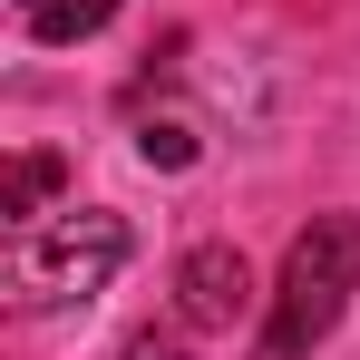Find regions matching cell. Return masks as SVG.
<instances>
[{"label":"cell","mask_w":360,"mask_h":360,"mask_svg":"<svg viewBox=\"0 0 360 360\" xmlns=\"http://www.w3.org/2000/svg\"><path fill=\"white\" fill-rule=\"evenodd\" d=\"M360 292V214H311L283 253V283H273V321H263V341L253 360H311L331 341V321L351 311Z\"/></svg>","instance_id":"1"},{"label":"cell","mask_w":360,"mask_h":360,"mask_svg":"<svg viewBox=\"0 0 360 360\" xmlns=\"http://www.w3.org/2000/svg\"><path fill=\"white\" fill-rule=\"evenodd\" d=\"M127 253H136V234L117 214H68V224H49L20 253V283H30V302H98Z\"/></svg>","instance_id":"2"},{"label":"cell","mask_w":360,"mask_h":360,"mask_svg":"<svg viewBox=\"0 0 360 360\" xmlns=\"http://www.w3.org/2000/svg\"><path fill=\"white\" fill-rule=\"evenodd\" d=\"M243 302H253V273H243L234 243H195V253L176 263V311H185V331H234Z\"/></svg>","instance_id":"3"},{"label":"cell","mask_w":360,"mask_h":360,"mask_svg":"<svg viewBox=\"0 0 360 360\" xmlns=\"http://www.w3.org/2000/svg\"><path fill=\"white\" fill-rule=\"evenodd\" d=\"M10 10H20V30L39 49H78V39H98L117 20V0H10Z\"/></svg>","instance_id":"4"},{"label":"cell","mask_w":360,"mask_h":360,"mask_svg":"<svg viewBox=\"0 0 360 360\" xmlns=\"http://www.w3.org/2000/svg\"><path fill=\"white\" fill-rule=\"evenodd\" d=\"M59 185H68V166L49 156V146H30V156L10 166V195H0V214H20V224H30V214H49V205H59Z\"/></svg>","instance_id":"5"},{"label":"cell","mask_w":360,"mask_h":360,"mask_svg":"<svg viewBox=\"0 0 360 360\" xmlns=\"http://www.w3.org/2000/svg\"><path fill=\"white\" fill-rule=\"evenodd\" d=\"M136 156L166 166V176H185V166H195V127H185V117H146V127H136Z\"/></svg>","instance_id":"6"},{"label":"cell","mask_w":360,"mask_h":360,"mask_svg":"<svg viewBox=\"0 0 360 360\" xmlns=\"http://www.w3.org/2000/svg\"><path fill=\"white\" fill-rule=\"evenodd\" d=\"M127 360H185V341H176V331H136V341H127Z\"/></svg>","instance_id":"7"}]
</instances>
